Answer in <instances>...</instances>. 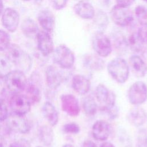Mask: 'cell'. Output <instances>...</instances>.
Instances as JSON below:
<instances>
[{
    "mask_svg": "<svg viewBox=\"0 0 147 147\" xmlns=\"http://www.w3.org/2000/svg\"><path fill=\"white\" fill-rule=\"evenodd\" d=\"M6 56L10 63H13L18 69L26 73L32 65V60L29 55L16 44H11L7 48Z\"/></svg>",
    "mask_w": 147,
    "mask_h": 147,
    "instance_id": "obj_1",
    "label": "cell"
},
{
    "mask_svg": "<svg viewBox=\"0 0 147 147\" xmlns=\"http://www.w3.org/2000/svg\"><path fill=\"white\" fill-rule=\"evenodd\" d=\"M107 71L111 78L118 83H124L129 76V67L126 60L121 57L112 59L107 64Z\"/></svg>",
    "mask_w": 147,
    "mask_h": 147,
    "instance_id": "obj_2",
    "label": "cell"
},
{
    "mask_svg": "<svg viewBox=\"0 0 147 147\" xmlns=\"http://www.w3.org/2000/svg\"><path fill=\"white\" fill-rule=\"evenodd\" d=\"M95 95L100 110L108 112L115 107V95L105 85L99 84L96 87Z\"/></svg>",
    "mask_w": 147,
    "mask_h": 147,
    "instance_id": "obj_3",
    "label": "cell"
},
{
    "mask_svg": "<svg viewBox=\"0 0 147 147\" xmlns=\"http://www.w3.org/2000/svg\"><path fill=\"white\" fill-rule=\"evenodd\" d=\"M4 79L7 88L13 94L23 91L28 82L25 73L19 69L11 71Z\"/></svg>",
    "mask_w": 147,
    "mask_h": 147,
    "instance_id": "obj_4",
    "label": "cell"
},
{
    "mask_svg": "<svg viewBox=\"0 0 147 147\" xmlns=\"http://www.w3.org/2000/svg\"><path fill=\"white\" fill-rule=\"evenodd\" d=\"M75 55L72 51L64 44L58 45L53 51L55 62L63 69H69L74 64Z\"/></svg>",
    "mask_w": 147,
    "mask_h": 147,
    "instance_id": "obj_5",
    "label": "cell"
},
{
    "mask_svg": "<svg viewBox=\"0 0 147 147\" xmlns=\"http://www.w3.org/2000/svg\"><path fill=\"white\" fill-rule=\"evenodd\" d=\"M112 21L117 25L125 27L130 25L134 20L133 12L127 7L114 6L110 12Z\"/></svg>",
    "mask_w": 147,
    "mask_h": 147,
    "instance_id": "obj_6",
    "label": "cell"
},
{
    "mask_svg": "<svg viewBox=\"0 0 147 147\" xmlns=\"http://www.w3.org/2000/svg\"><path fill=\"white\" fill-rule=\"evenodd\" d=\"M92 45L96 53L100 57H107L111 53V41L103 32H98L94 34L92 38Z\"/></svg>",
    "mask_w": 147,
    "mask_h": 147,
    "instance_id": "obj_7",
    "label": "cell"
},
{
    "mask_svg": "<svg viewBox=\"0 0 147 147\" xmlns=\"http://www.w3.org/2000/svg\"><path fill=\"white\" fill-rule=\"evenodd\" d=\"M128 99L133 105H140L147 99V85L142 81L134 82L128 90Z\"/></svg>",
    "mask_w": 147,
    "mask_h": 147,
    "instance_id": "obj_8",
    "label": "cell"
},
{
    "mask_svg": "<svg viewBox=\"0 0 147 147\" xmlns=\"http://www.w3.org/2000/svg\"><path fill=\"white\" fill-rule=\"evenodd\" d=\"M6 119L7 125L9 129L16 133L26 134L31 129V123L25 115L13 113L9 115Z\"/></svg>",
    "mask_w": 147,
    "mask_h": 147,
    "instance_id": "obj_9",
    "label": "cell"
},
{
    "mask_svg": "<svg viewBox=\"0 0 147 147\" xmlns=\"http://www.w3.org/2000/svg\"><path fill=\"white\" fill-rule=\"evenodd\" d=\"M10 107L13 113L25 115L31 109V102L25 95L14 94L10 98Z\"/></svg>",
    "mask_w": 147,
    "mask_h": 147,
    "instance_id": "obj_10",
    "label": "cell"
},
{
    "mask_svg": "<svg viewBox=\"0 0 147 147\" xmlns=\"http://www.w3.org/2000/svg\"><path fill=\"white\" fill-rule=\"evenodd\" d=\"M1 22L3 26L10 32H14L19 25L20 14L13 8L7 7L1 15Z\"/></svg>",
    "mask_w": 147,
    "mask_h": 147,
    "instance_id": "obj_11",
    "label": "cell"
},
{
    "mask_svg": "<svg viewBox=\"0 0 147 147\" xmlns=\"http://www.w3.org/2000/svg\"><path fill=\"white\" fill-rule=\"evenodd\" d=\"M26 95L30 101L31 103H38L41 98V85L40 83L39 76L36 74L32 75L29 80L28 81L25 87Z\"/></svg>",
    "mask_w": 147,
    "mask_h": 147,
    "instance_id": "obj_12",
    "label": "cell"
},
{
    "mask_svg": "<svg viewBox=\"0 0 147 147\" xmlns=\"http://www.w3.org/2000/svg\"><path fill=\"white\" fill-rule=\"evenodd\" d=\"M61 106L63 111L71 117L78 116L80 107L78 99L72 94H63L60 97Z\"/></svg>",
    "mask_w": 147,
    "mask_h": 147,
    "instance_id": "obj_13",
    "label": "cell"
},
{
    "mask_svg": "<svg viewBox=\"0 0 147 147\" xmlns=\"http://www.w3.org/2000/svg\"><path fill=\"white\" fill-rule=\"evenodd\" d=\"M36 39L37 48L43 56H48L53 52V42L49 33L45 30L39 31Z\"/></svg>",
    "mask_w": 147,
    "mask_h": 147,
    "instance_id": "obj_14",
    "label": "cell"
},
{
    "mask_svg": "<svg viewBox=\"0 0 147 147\" xmlns=\"http://www.w3.org/2000/svg\"><path fill=\"white\" fill-rule=\"evenodd\" d=\"M93 138L98 141H106L111 134V126L106 121L100 119L96 121L92 126Z\"/></svg>",
    "mask_w": 147,
    "mask_h": 147,
    "instance_id": "obj_15",
    "label": "cell"
},
{
    "mask_svg": "<svg viewBox=\"0 0 147 147\" xmlns=\"http://www.w3.org/2000/svg\"><path fill=\"white\" fill-rule=\"evenodd\" d=\"M75 13L84 20L92 19L95 14L93 5L88 1L82 0L76 3L74 6Z\"/></svg>",
    "mask_w": 147,
    "mask_h": 147,
    "instance_id": "obj_16",
    "label": "cell"
},
{
    "mask_svg": "<svg viewBox=\"0 0 147 147\" xmlns=\"http://www.w3.org/2000/svg\"><path fill=\"white\" fill-rule=\"evenodd\" d=\"M46 82L48 87L52 90H56L61 84L63 76L61 72L57 68L53 65L48 66L45 71Z\"/></svg>",
    "mask_w": 147,
    "mask_h": 147,
    "instance_id": "obj_17",
    "label": "cell"
},
{
    "mask_svg": "<svg viewBox=\"0 0 147 147\" xmlns=\"http://www.w3.org/2000/svg\"><path fill=\"white\" fill-rule=\"evenodd\" d=\"M127 119L131 125L139 127L146 122L147 113L142 107L137 106L129 110L127 115Z\"/></svg>",
    "mask_w": 147,
    "mask_h": 147,
    "instance_id": "obj_18",
    "label": "cell"
},
{
    "mask_svg": "<svg viewBox=\"0 0 147 147\" xmlns=\"http://www.w3.org/2000/svg\"><path fill=\"white\" fill-rule=\"evenodd\" d=\"M38 22L44 30L51 33L55 26V17L53 13L48 9L41 10L37 16Z\"/></svg>",
    "mask_w": 147,
    "mask_h": 147,
    "instance_id": "obj_19",
    "label": "cell"
},
{
    "mask_svg": "<svg viewBox=\"0 0 147 147\" xmlns=\"http://www.w3.org/2000/svg\"><path fill=\"white\" fill-rule=\"evenodd\" d=\"M72 87L74 90L80 95L87 94L91 88L90 80L83 75L76 74L72 79Z\"/></svg>",
    "mask_w": 147,
    "mask_h": 147,
    "instance_id": "obj_20",
    "label": "cell"
},
{
    "mask_svg": "<svg viewBox=\"0 0 147 147\" xmlns=\"http://www.w3.org/2000/svg\"><path fill=\"white\" fill-rule=\"evenodd\" d=\"M129 63L133 72L136 76L142 78L146 75L147 64L140 56L137 55L131 56Z\"/></svg>",
    "mask_w": 147,
    "mask_h": 147,
    "instance_id": "obj_21",
    "label": "cell"
},
{
    "mask_svg": "<svg viewBox=\"0 0 147 147\" xmlns=\"http://www.w3.org/2000/svg\"><path fill=\"white\" fill-rule=\"evenodd\" d=\"M44 118L52 126H55L59 121V113L55 106L49 102H45L42 107Z\"/></svg>",
    "mask_w": 147,
    "mask_h": 147,
    "instance_id": "obj_22",
    "label": "cell"
},
{
    "mask_svg": "<svg viewBox=\"0 0 147 147\" xmlns=\"http://www.w3.org/2000/svg\"><path fill=\"white\" fill-rule=\"evenodd\" d=\"M84 65L93 71H101L104 68L105 62L98 55H86L83 59Z\"/></svg>",
    "mask_w": 147,
    "mask_h": 147,
    "instance_id": "obj_23",
    "label": "cell"
},
{
    "mask_svg": "<svg viewBox=\"0 0 147 147\" xmlns=\"http://www.w3.org/2000/svg\"><path fill=\"white\" fill-rule=\"evenodd\" d=\"M21 29L24 34L30 38H36L40 31L37 23L30 18H27L23 21Z\"/></svg>",
    "mask_w": 147,
    "mask_h": 147,
    "instance_id": "obj_24",
    "label": "cell"
},
{
    "mask_svg": "<svg viewBox=\"0 0 147 147\" xmlns=\"http://www.w3.org/2000/svg\"><path fill=\"white\" fill-rule=\"evenodd\" d=\"M54 134L52 129L47 126L44 125L39 129V138L41 142L45 146H50L53 141Z\"/></svg>",
    "mask_w": 147,
    "mask_h": 147,
    "instance_id": "obj_25",
    "label": "cell"
},
{
    "mask_svg": "<svg viewBox=\"0 0 147 147\" xmlns=\"http://www.w3.org/2000/svg\"><path fill=\"white\" fill-rule=\"evenodd\" d=\"M82 107L84 113L92 116L96 114L98 109V105L94 98L91 95H87L84 97L82 100Z\"/></svg>",
    "mask_w": 147,
    "mask_h": 147,
    "instance_id": "obj_26",
    "label": "cell"
},
{
    "mask_svg": "<svg viewBox=\"0 0 147 147\" xmlns=\"http://www.w3.org/2000/svg\"><path fill=\"white\" fill-rule=\"evenodd\" d=\"M94 22L98 29V32H103L109 24V18L106 13L102 11L99 10L94 17Z\"/></svg>",
    "mask_w": 147,
    "mask_h": 147,
    "instance_id": "obj_27",
    "label": "cell"
},
{
    "mask_svg": "<svg viewBox=\"0 0 147 147\" xmlns=\"http://www.w3.org/2000/svg\"><path fill=\"white\" fill-rule=\"evenodd\" d=\"M127 42L128 47L134 52H140L141 51L143 45L144 44L138 37L137 32L130 34L129 38L127 40Z\"/></svg>",
    "mask_w": 147,
    "mask_h": 147,
    "instance_id": "obj_28",
    "label": "cell"
},
{
    "mask_svg": "<svg viewBox=\"0 0 147 147\" xmlns=\"http://www.w3.org/2000/svg\"><path fill=\"white\" fill-rule=\"evenodd\" d=\"M10 63L6 55L0 53V78H4L11 71Z\"/></svg>",
    "mask_w": 147,
    "mask_h": 147,
    "instance_id": "obj_29",
    "label": "cell"
},
{
    "mask_svg": "<svg viewBox=\"0 0 147 147\" xmlns=\"http://www.w3.org/2000/svg\"><path fill=\"white\" fill-rule=\"evenodd\" d=\"M134 14L141 24L147 22V7L140 5L134 9Z\"/></svg>",
    "mask_w": 147,
    "mask_h": 147,
    "instance_id": "obj_30",
    "label": "cell"
},
{
    "mask_svg": "<svg viewBox=\"0 0 147 147\" xmlns=\"http://www.w3.org/2000/svg\"><path fill=\"white\" fill-rule=\"evenodd\" d=\"M10 38L9 34L5 30L0 29V51H5L10 45Z\"/></svg>",
    "mask_w": 147,
    "mask_h": 147,
    "instance_id": "obj_31",
    "label": "cell"
},
{
    "mask_svg": "<svg viewBox=\"0 0 147 147\" xmlns=\"http://www.w3.org/2000/svg\"><path fill=\"white\" fill-rule=\"evenodd\" d=\"M63 131L67 134H78L80 131L79 125L75 122H71L65 123L63 127Z\"/></svg>",
    "mask_w": 147,
    "mask_h": 147,
    "instance_id": "obj_32",
    "label": "cell"
},
{
    "mask_svg": "<svg viewBox=\"0 0 147 147\" xmlns=\"http://www.w3.org/2000/svg\"><path fill=\"white\" fill-rule=\"evenodd\" d=\"M114 43L117 48L122 50L128 47L127 40L125 39L124 36L121 34H117L115 36Z\"/></svg>",
    "mask_w": 147,
    "mask_h": 147,
    "instance_id": "obj_33",
    "label": "cell"
},
{
    "mask_svg": "<svg viewBox=\"0 0 147 147\" xmlns=\"http://www.w3.org/2000/svg\"><path fill=\"white\" fill-rule=\"evenodd\" d=\"M137 33L141 41L144 44H147V22L141 24Z\"/></svg>",
    "mask_w": 147,
    "mask_h": 147,
    "instance_id": "obj_34",
    "label": "cell"
},
{
    "mask_svg": "<svg viewBox=\"0 0 147 147\" xmlns=\"http://www.w3.org/2000/svg\"><path fill=\"white\" fill-rule=\"evenodd\" d=\"M9 115L8 108L5 102L2 99H0V121L6 120Z\"/></svg>",
    "mask_w": 147,
    "mask_h": 147,
    "instance_id": "obj_35",
    "label": "cell"
},
{
    "mask_svg": "<svg viewBox=\"0 0 147 147\" xmlns=\"http://www.w3.org/2000/svg\"><path fill=\"white\" fill-rule=\"evenodd\" d=\"M53 7L56 10H61L64 8L68 0H50Z\"/></svg>",
    "mask_w": 147,
    "mask_h": 147,
    "instance_id": "obj_36",
    "label": "cell"
},
{
    "mask_svg": "<svg viewBox=\"0 0 147 147\" xmlns=\"http://www.w3.org/2000/svg\"><path fill=\"white\" fill-rule=\"evenodd\" d=\"M13 144L16 147H31L29 141L25 138H20Z\"/></svg>",
    "mask_w": 147,
    "mask_h": 147,
    "instance_id": "obj_37",
    "label": "cell"
},
{
    "mask_svg": "<svg viewBox=\"0 0 147 147\" xmlns=\"http://www.w3.org/2000/svg\"><path fill=\"white\" fill-rule=\"evenodd\" d=\"M115 2L117 5L129 7L134 3L135 0H115Z\"/></svg>",
    "mask_w": 147,
    "mask_h": 147,
    "instance_id": "obj_38",
    "label": "cell"
},
{
    "mask_svg": "<svg viewBox=\"0 0 147 147\" xmlns=\"http://www.w3.org/2000/svg\"><path fill=\"white\" fill-rule=\"evenodd\" d=\"M82 147H97V146L93 141L87 140L83 142Z\"/></svg>",
    "mask_w": 147,
    "mask_h": 147,
    "instance_id": "obj_39",
    "label": "cell"
},
{
    "mask_svg": "<svg viewBox=\"0 0 147 147\" xmlns=\"http://www.w3.org/2000/svg\"><path fill=\"white\" fill-rule=\"evenodd\" d=\"M99 147H115L114 145L110 142H105L102 143Z\"/></svg>",
    "mask_w": 147,
    "mask_h": 147,
    "instance_id": "obj_40",
    "label": "cell"
},
{
    "mask_svg": "<svg viewBox=\"0 0 147 147\" xmlns=\"http://www.w3.org/2000/svg\"><path fill=\"white\" fill-rule=\"evenodd\" d=\"M3 11V5L2 0H0V16L2 15V13Z\"/></svg>",
    "mask_w": 147,
    "mask_h": 147,
    "instance_id": "obj_41",
    "label": "cell"
},
{
    "mask_svg": "<svg viewBox=\"0 0 147 147\" xmlns=\"http://www.w3.org/2000/svg\"><path fill=\"white\" fill-rule=\"evenodd\" d=\"M63 147H74V146H72L71 144H65L63 146Z\"/></svg>",
    "mask_w": 147,
    "mask_h": 147,
    "instance_id": "obj_42",
    "label": "cell"
},
{
    "mask_svg": "<svg viewBox=\"0 0 147 147\" xmlns=\"http://www.w3.org/2000/svg\"><path fill=\"white\" fill-rule=\"evenodd\" d=\"M34 1H35V2L37 4H40L42 2V0H34Z\"/></svg>",
    "mask_w": 147,
    "mask_h": 147,
    "instance_id": "obj_43",
    "label": "cell"
},
{
    "mask_svg": "<svg viewBox=\"0 0 147 147\" xmlns=\"http://www.w3.org/2000/svg\"><path fill=\"white\" fill-rule=\"evenodd\" d=\"M7 147H16L14 145H13V144L12 143V144H11L9 146H7Z\"/></svg>",
    "mask_w": 147,
    "mask_h": 147,
    "instance_id": "obj_44",
    "label": "cell"
},
{
    "mask_svg": "<svg viewBox=\"0 0 147 147\" xmlns=\"http://www.w3.org/2000/svg\"><path fill=\"white\" fill-rule=\"evenodd\" d=\"M22 1H29L30 0H22Z\"/></svg>",
    "mask_w": 147,
    "mask_h": 147,
    "instance_id": "obj_45",
    "label": "cell"
},
{
    "mask_svg": "<svg viewBox=\"0 0 147 147\" xmlns=\"http://www.w3.org/2000/svg\"><path fill=\"white\" fill-rule=\"evenodd\" d=\"M144 1H145V2H147V0H143Z\"/></svg>",
    "mask_w": 147,
    "mask_h": 147,
    "instance_id": "obj_46",
    "label": "cell"
},
{
    "mask_svg": "<svg viewBox=\"0 0 147 147\" xmlns=\"http://www.w3.org/2000/svg\"><path fill=\"white\" fill-rule=\"evenodd\" d=\"M37 147H42V146H37Z\"/></svg>",
    "mask_w": 147,
    "mask_h": 147,
    "instance_id": "obj_47",
    "label": "cell"
},
{
    "mask_svg": "<svg viewBox=\"0 0 147 147\" xmlns=\"http://www.w3.org/2000/svg\"><path fill=\"white\" fill-rule=\"evenodd\" d=\"M0 129H1V128H0Z\"/></svg>",
    "mask_w": 147,
    "mask_h": 147,
    "instance_id": "obj_48",
    "label": "cell"
}]
</instances>
